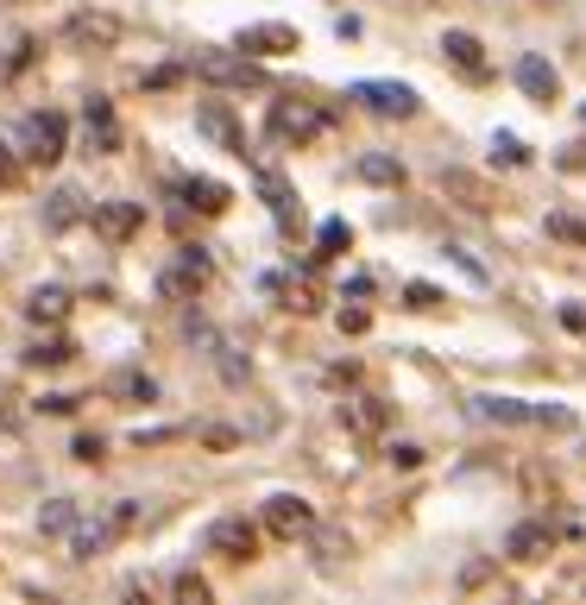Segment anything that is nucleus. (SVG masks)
Segmentation results:
<instances>
[{
  "label": "nucleus",
  "instance_id": "nucleus-36",
  "mask_svg": "<svg viewBox=\"0 0 586 605\" xmlns=\"http://www.w3.org/2000/svg\"><path fill=\"white\" fill-rule=\"evenodd\" d=\"M7 171H13V158H7V145H0V177H7Z\"/></svg>",
  "mask_w": 586,
  "mask_h": 605
},
{
  "label": "nucleus",
  "instance_id": "nucleus-15",
  "mask_svg": "<svg viewBox=\"0 0 586 605\" xmlns=\"http://www.w3.org/2000/svg\"><path fill=\"white\" fill-rule=\"evenodd\" d=\"M183 195H190L202 215H221V209H228V190H221L215 177H183Z\"/></svg>",
  "mask_w": 586,
  "mask_h": 605
},
{
  "label": "nucleus",
  "instance_id": "nucleus-2",
  "mask_svg": "<svg viewBox=\"0 0 586 605\" xmlns=\"http://www.w3.org/2000/svg\"><path fill=\"white\" fill-rule=\"evenodd\" d=\"M347 95H353V101H366L372 114H397V120H411V114H416V89H411V82L366 77V82H353Z\"/></svg>",
  "mask_w": 586,
  "mask_h": 605
},
{
  "label": "nucleus",
  "instance_id": "nucleus-27",
  "mask_svg": "<svg viewBox=\"0 0 586 605\" xmlns=\"http://www.w3.org/2000/svg\"><path fill=\"white\" fill-rule=\"evenodd\" d=\"M548 234H562V240H574V246H586V221H574V215H548Z\"/></svg>",
  "mask_w": 586,
  "mask_h": 605
},
{
  "label": "nucleus",
  "instance_id": "nucleus-38",
  "mask_svg": "<svg viewBox=\"0 0 586 605\" xmlns=\"http://www.w3.org/2000/svg\"><path fill=\"white\" fill-rule=\"evenodd\" d=\"M0 404H7V397H0Z\"/></svg>",
  "mask_w": 586,
  "mask_h": 605
},
{
  "label": "nucleus",
  "instance_id": "nucleus-17",
  "mask_svg": "<svg viewBox=\"0 0 586 605\" xmlns=\"http://www.w3.org/2000/svg\"><path fill=\"white\" fill-rule=\"evenodd\" d=\"M108 391H114V397H133V404H152V397H158V379H152V372H114V379H108Z\"/></svg>",
  "mask_w": 586,
  "mask_h": 605
},
{
  "label": "nucleus",
  "instance_id": "nucleus-29",
  "mask_svg": "<svg viewBox=\"0 0 586 605\" xmlns=\"http://www.w3.org/2000/svg\"><path fill=\"white\" fill-rule=\"evenodd\" d=\"M448 259H454V265H461V272L473 278V284H492V278H486V265H479V259H473L467 246H448Z\"/></svg>",
  "mask_w": 586,
  "mask_h": 605
},
{
  "label": "nucleus",
  "instance_id": "nucleus-16",
  "mask_svg": "<svg viewBox=\"0 0 586 605\" xmlns=\"http://www.w3.org/2000/svg\"><path fill=\"white\" fill-rule=\"evenodd\" d=\"M385 397H353V404H347V423H353V430H360V435H378V430H385Z\"/></svg>",
  "mask_w": 586,
  "mask_h": 605
},
{
  "label": "nucleus",
  "instance_id": "nucleus-24",
  "mask_svg": "<svg viewBox=\"0 0 586 605\" xmlns=\"http://www.w3.org/2000/svg\"><path fill=\"white\" fill-rule=\"evenodd\" d=\"M442 190H454V195H467V209H486V195H479V183H473L467 171H442Z\"/></svg>",
  "mask_w": 586,
  "mask_h": 605
},
{
  "label": "nucleus",
  "instance_id": "nucleus-10",
  "mask_svg": "<svg viewBox=\"0 0 586 605\" xmlns=\"http://www.w3.org/2000/svg\"><path fill=\"white\" fill-rule=\"evenodd\" d=\"M442 58L454 63V70H461V77H486V58H479V39H473V32H448V39H442Z\"/></svg>",
  "mask_w": 586,
  "mask_h": 605
},
{
  "label": "nucleus",
  "instance_id": "nucleus-21",
  "mask_svg": "<svg viewBox=\"0 0 586 605\" xmlns=\"http://www.w3.org/2000/svg\"><path fill=\"white\" fill-rule=\"evenodd\" d=\"M39 530H44V536H63V530H77V505H70V498H51V505L39 511Z\"/></svg>",
  "mask_w": 586,
  "mask_h": 605
},
{
  "label": "nucleus",
  "instance_id": "nucleus-19",
  "mask_svg": "<svg viewBox=\"0 0 586 605\" xmlns=\"http://www.w3.org/2000/svg\"><path fill=\"white\" fill-rule=\"evenodd\" d=\"M82 215H89V209H82V195L77 190H58V195H51V209H44V228H77Z\"/></svg>",
  "mask_w": 586,
  "mask_h": 605
},
{
  "label": "nucleus",
  "instance_id": "nucleus-1",
  "mask_svg": "<svg viewBox=\"0 0 586 605\" xmlns=\"http://www.w3.org/2000/svg\"><path fill=\"white\" fill-rule=\"evenodd\" d=\"M202 548H209V555H228V562H253L259 555V524H246V517H215V524H209V536H202Z\"/></svg>",
  "mask_w": 586,
  "mask_h": 605
},
{
  "label": "nucleus",
  "instance_id": "nucleus-6",
  "mask_svg": "<svg viewBox=\"0 0 586 605\" xmlns=\"http://www.w3.org/2000/svg\"><path fill=\"white\" fill-rule=\"evenodd\" d=\"M89 221H95V234H108V240H133L145 215H139V202H95Z\"/></svg>",
  "mask_w": 586,
  "mask_h": 605
},
{
  "label": "nucleus",
  "instance_id": "nucleus-30",
  "mask_svg": "<svg viewBox=\"0 0 586 605\" xmlns=\"http://www.w3.org/2000/svg\"><path fill=\"white\" fill-rule=\"evenodd\" d=\"M347 221H322V253H341V246H347Z\"/></svg>",
  "mask_w": 586,
  "mask_h": 605
},
{
  "label": "nucleus",
  "instance_id": "nucleus-32",
  "mask_svg": "<svg viewBox=\"0 0 586 605\" xmlns=\"http://www.w3.org/2000/svg\"><path fill=\"white\" fill-rule=\"evenodd\" d=\"M492 152H498V158H505V164H524V145H517V139H511V133H498V139H492Z\"/></svg>",
  "mask_w": 586,
  "mask_h": 605
},
{
  "label": "nucleus",
  "instance_id": "nucleus-11",
  "mask_svg": "<svg viewBox=\"0 0 586 605\" xmlns=\"http://www.w3.org/2000/svg\"><path fill=\"white\" fill-rule=\"evenodd\" d=\"M240 51L277 58V51H296V32H291V26H246V32H240Z\"/></svg>",
  "mask_w": 586,
  "mask_h": 605
},
{
  "label": "nucleus",
  "instance_id": "nucleus-26",
  "mask_svg": "<svg viewBox=\"0 0 586 605\" xmlns=\"http://www.w3.org/2000/svg\"><path fill=\"white\" fill-rule=\"evenodd\" d=\"M259 190L272 195V209H277V215L291 209V190H284V177H277V171H259Z\"/></svg>",
  "mask_w": 586,
  "mask_h": 605
},
{
  "label": "nucleus",
  "instance_id": "nucleus-14",
  "mask_svg": "<svg viewBox=\"0 0 586 605\" xmlns=\"http://www.w3.org/2000/svg\"><path fill=\"white\" fill-rule=\"evenodd\" d=\"M195 127H202L209 139H221V145H234V152L246 158V139H240V127H234V114H228V108H202V114H195Z\"/></svg>",
  "mask_w": 586,
  "mask_h": 605
},
{
  "label": "nucleus",
  "instance_id": "nucleus-28",
  "mask_svg": "<svg viewBox=\"0 0 586 605\" xmlns=\"http://www.w3.org/2000/svg\"><path fill=\"white\" fill-rule=\"evenodd\" d=\"M391 467L416 473V467H423V448H416V442H391Z\"/></svg>",
  "mask_w": 586,
  "mask_h": 605
},
{
  "label": "nucleus",
  "instance_id": "nucleus-13",
  "mask_svg": "<svg viewBox=\"0 0 586 605\" xmlns=\"http://www.w3.org/2000/svg\"><path fill=\"white\" fill-rule=\"evenodd\" d=\"M353 171L366 177V183H378V190H397V183H404V164H397L391 152H360Z\"/></svg>",
  "mask_w": 586,
  "mask_h": 605
},
{
  "label": "nucleus",
  "instance_id": "nucleus-35",
  "mask_svg": "<svg viewBox=\"0 0 586 605\" xmlns=\"http://www.w3.org/2000/svg\"><path fill=\"white\" fill-rule=\"evenodd\" d=\"M70 454H77V461H101V435H82V442H77Z\"/></svg>",
  "mask_w": 586,
  "mask_h": 605
},
{
  "label": "nucleus",
  "instance_id": "nucleus-31",
  "mask_svg": "<svg viewBox=\"0 0 586 605\" xmlns=\"http://www.w3.org/2000/svg\"><path fill=\"white\" fill-rule=\"evenodd\" d=\"M158 291H164V296H195V278H183V272H164V278H158Z\"/></svg>",
  "mask_w": 586,
  "mask_h": 605
},
{
  "label": "nucleus",
  "instance_id": "nucleus-12",
  "mask_svg": "<svg viewBox=\"0 0 586 605\" xmlns=\"http://www.w3.org/2000/svg\"><path fill=\"white\" fill-rule=\"evenodd\" d=\"M114 536H120L114 517H101V524H82L77 536H70V555H77V562H95V555H101L108 543H114Z\"/></svg>",
  "mask_w": 586,
  "mask_h": 605
},
{
  "label": "nucleus",
  "instance_id": "nucleus-7",
  "mask_svg": "<svg viewBox=\"0 0 586 605\" xmlns=\"http://www.w3.org/2000/svg\"><path fill=\"white\" fill-rule=\"evenodd\" d=\"M82 127H89V152H114V145H120L114 101H108V95H89V108H82Z\"/></svg>",
  "mask_w": 586,
  "mask_h": 605
},
{
  "label": "nucleus",
  "instance_id": "nucleus-9",
  "mask_svg": "<svg viewBox=\"0 0 586 605\" xmlns=\"http://www.w3.org/2000/svg\"><path fill=\"white\" fill-rule=\"evenodd\" d=\"M517 89H524L529 101H555L562 77H555V63H543V58H517Z\"/></svg>",
  "mask_w": 586,
  "mask_h": 605
},
{
  "label": "nucleus",
  "instance_id": "nucleus-22",
  "mask_svg": "<svg viewBox=\"0 0 586 605\" xmlns=\"http://www.w3.org/2000/svg\"><path fill=\"white\" fill-rule=\"evenodd\" d=\"M20 360L26 366H63V360H70V341H39V347H26Z\"/></svg>",
  "mask_w": 586,
  "mask_h": 605
},
{
  "label": "nucleus",
  "instance_id": "nucleus-4",
  "mask_svg": "<svg viewBox=\"0 0 586 605\" xmlns=\"http://www.w3.org/2000/svg\"><path fill=\"white\" fill-rule=\"evenodd\" d=\"M265 530H272V536H284V543H296L303 530H315V511L303 505V498H291V492H277L272 505H265Z\"/></svg>",
  "mask_w": 586,
  "mask_h": 605
},
{
  "label": "nucleus",
  "instance_id": "nucleus-33",
  "mask_svg": "<svg viewBox=\"0 0 586 605\" xmlns=\"http://www.w3.org/2000/svg\"><path fill=\"white\" fill-rule=\"evenodd\" d=\"M404 296H411V310H435V303H442V291H430V284H411Z\"/></svg>",
  "mask_w": 586,
  "mask_h": 605
},
{
  "label": "nucleus",
  "instance_id": "nucleus-8",
  "mask_svg": "<svg viewBox=\"0 0 586 605\" xmlns=\"http://www.w3.org/2000/svg\"><path fill=\"white\" fill-rule=\"evenodd\" d=\"M195 70H202L209 82H228V89H253V82H259V70L246 58H221V51H209Z\"/></svg>",
  "mask_w": 586,
  "mask_h": 605
},
{
  "label": "nucleus",
  "instance_id": "nucleus-20",
  "mask_svg": "<svg viewBox=\"0 0 586 605\" xmlns=\"http://www.w3.org/2000/svg\"><path fill=\"white\" fill-rule=\"evenodd\" d=\"M473 416H486V423H529V411L517 397H473Z\"/></svg>",
  "mask_w": 586,
  "mask_h": 605
},
{
  "label": "nucleus",
  "instance_id": "nucleus-34",
  "mask_svg": "<svg viewBox=\"0 0 586 605\" xmlns=\"http://www.w3.org/2000/svg\"><path fill=\"white\" fill-rule=\"evenodd\" d=\"M39 411H51V416H70V411H77V397H63V391H58V397H39Z\"/></svg>",
  "mask_w": 586,
  "mask_h": 605
},
{
  "label": "nucleus",
  "instance_id": "nucleus-25",
  "mask_svg": "<svg viewBox=\"0 0 586 605\" xmlns=\"http://www.w3.org/2000/svg\"><path fill=\"white\" fill-rule=\"evenodd\" d=\"M171 593H176V599H209V581L183 567V574H176V581H171Z\"/></svg>",
  "mask_w": 586,
  "mask_h": 605
},
{
  "label": "nucleus",
  "instance_id": "nucleus-23",
  "mask_svg": "<svg viewBox=\"0 0 586 605\" xmlns=\"http://www.w3.org/2000/svg\"><path fill=\"white\" fill-rule=\"evenodd\" d=\"M543 543H548V530H543V524H517V530H511V543H505V548H511V555H536Z\"/></svg>",
  "mask_w": 586,
  "mask_h": 605
},
{
  "label": "nucleus",
  "instance_id": "nucleus-3",
  "mask_svg": "<svg viewBox=\"0 0 586 605\" xmlns=\"http://www.w3.org/2000/svg\"><path fill=\"white\" fill-rule=\"evenodd\" d=\"M329 133V114H310L303 101H277L272 108V139H296V145H310V139Z\"/></svg>",
  "mask_w": 586,
  "mask_h": 605
},
{
  "label": "nucleus",
  "instance_id": "nucleus-5",
  "mask_svg": "<svg viewBox=\"0 0 586 605\" xmlns=\"http://www.w3.org/2000/svg\"><path fill=\"white\" fill-rule=\"evenodd\" d=\"M26 158H32V164H58L63 158V114H32L26 120Z\"/></svg>",
  "mask_w": 586,
  "mask_h": 605
},
{
  "label": "nucleus",
  "instance_id": "nucleus-18",
  "mask_svg": "<svg viewBox=\"0 0 586 605\" xmlns=\"http://www.w3.org/2000/svg\"><path fill=\"white\" fill-rule=\"evenodd\" d=\"M26 315H32V322H63V315H70V296H63L58 284H51V291H32L26 296Z\"/></svg>",
  "mask_w": 586,
  "mask_h": 605
},
{
  "label": "nucleus",
  "instance_id": "nucleus-37",
  "mask_svg": "<svg viewBox=\"0 0 586 605\" xmlns=\"http://www.w3.org/2000/svg\"><path fill=\"white\" fill-rule=\"evenodd\" d=\"M580 120H586V108H580Z\"/></svg>",
  "mask_w": 586,
  "mask_h": 605
}]
</instances>
